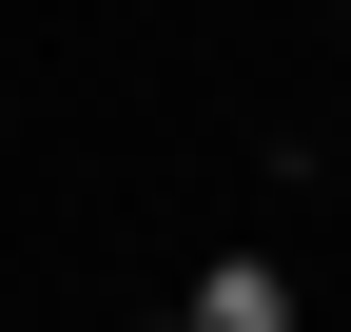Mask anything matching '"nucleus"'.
<instances>
[{
    "mask_svg": "<svg viewBox=\"0 0 351 332\" xmlns=\"http://www.w3.org/2000/svg\"><path fill=\"white\" fill-rule=\"evenodd\" d=\"M176 332H293V274H274V254H215V274H195V313H176Z\"/></svg>",
    "mask_w": 351,
    "mask_h": 332,
    "instance_id": "obj_1",
    "label": "nucleus"
}]
</instances>
